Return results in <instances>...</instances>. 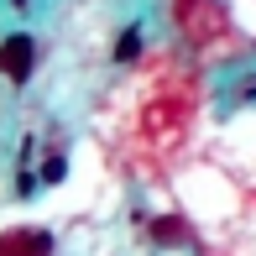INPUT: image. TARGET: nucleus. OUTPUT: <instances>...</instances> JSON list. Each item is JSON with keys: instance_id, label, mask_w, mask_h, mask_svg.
Instances as JSON below:
<instances>
[{"instance_id": "1", "label": "nucleus", "mask_w": 256, "mask_h": 256, "mask_svg": "<svg viewBox=\"0 0 256 256\" xmlns=\"http://www.w3.org/2000/svg\"><path fill=\"white\" fill-rule=\"evenodd\" d=\"M172 16H178V26L188 32L194 42H209V37L225 32V6H220V0H178Z\"/></svg>"}, {"instance_id": "2", "label": "nucleus", "mask_w": 256, "mask_h": 256, "mask_svg": "<svg viewBox=\"0 0 256 256\" xmlns=\"http://www.w3.org/2000/svg\"><path fill=\"white\" fill-rule=\"evenodd\" d=\"M32 63H37V42H32L26 32H16V37L0 42V74H6L10 84H26V78H32Z\"/></svg>"}, {"instance_id": "3", "label": "nucleus", "mask_w": 256, "mask_h": 256, "mask_svg": "<svg viewBox=\"0 0 256 256\" xmlns=\"http://www.w3.org/2000/svg\"><path fill=\"white\" fill-rule=\"evenodd\" d=\"M48 251H52L48 230H10V236H0V256H48Z\"/></svg>"}, {"instance_id": "4", "label": "nucleus", "mask_w": 256, "mask_h": 256, "mask_svg": "<svg viewBox=\"0 0 256 256\" xmlns=\"http://www.w3.org/2000/svg\"><path fill=\"white\" fill-rule=\"evenodd\" d=\"M152 236H157V246H183V240H188V225H183V220H168V214H162L157 225H152Z\"/></svg>"}, {"instance_id": "5", "label": "nucleus", "mask_w": 256, "mask_h": 256, "mask_svg": "<svg viewBox=\"0 0 256 256\" xmlns=\"http://www.w3.org/2000/svg\"><path fill=\"white\" fill-rule=\"evenodd\" d=\"M136 52H142V37H136V32H126V37L115 42V63H131Z\"/></svg>"}, {"instance_id": "6", "label": "nucleus", "mask_w": 256, "mask_h": 256, "mask_svg": "<svg viewBox=\"0 0 256 256\" xmlns=\"http://www.w3.org/2000/svg\"><path fill=\"white\" fill-rule=\"evenodd\" d=\"M63 172H68V168H63V157H52L48 168H42V178H48V183H58V178H63Z\"/></svg>"}]
</instances>
